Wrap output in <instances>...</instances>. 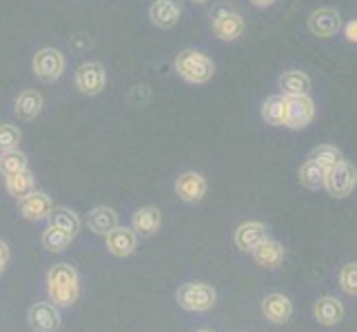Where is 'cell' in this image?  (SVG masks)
I'll list each match as a JSON object with an SVG mask.
<instances>
[{
	"label": "cell",
	"instance_id": "cell-1",
	"mask_svg": "<svg viewBox=\"0 0 357 332\" xmlns=\"http://www.w3.org/2000/svg\"><path fill=\"white\" fill-rule=\"evenodd\" d=\"M49 301L58 308H69L80 297V277L71 264H56L47 273Z\"/></svg>",
	"mask_w": 357,
	"mask_h": 332
},
{
	"label": "cell",
	"instance_id": "cell-2",
	"mask_svg": "<svg viewBox=\"0 0 357 332\" xmlns=\"http://www.w3.org/2000/svg\"><path fill=\"white\" fill-rule=\"evenodd\" d=\"M176 73L189 84H206L213 78L215 65L206 54L198 52V49H184L176 58Z\"/></svg>",
	"mask_w": 357,
	"mask_h": 332
},
{
	"label": "cell",
	"instance_id": "cell-3",
	"mask_svg": "<svg viewBox=\"0 0 357 332\" xmlns=\"http://www.w3.org/2000/svg\"><path fill=\"white\" fill-rule=\"evenodd\" d=\"M218 294L208 284H182L176 292V301L180 308L189 313H206L215 306Z\"/></svg>",
	"mask_w": 357,
	"mask_h": 332
},
{
	"label": "cell",
	"instance_id": "cell-4",
	"mask_svg": "<svg viewBox=\"0 0 357 332\" xmlns=\"http://www.w3.org/2000/svg\"><path fill=\"white\" fill-rule=\"evenodd\" d=\"M357 187V168L342 159L340 164H335L331 171H326V177H324V191L331 195V198H337L344 200L355 191Z\"/></svg>",
	"mask_w": 357,
	"mask_h": 332
},
{
	"label": "cell",
	"instance_id": "cell-5",
	"mask_svg": "<svg viewBox=\"0 0 357 332\" xmlns=\"http://www.w3.org/2000/svg\"><path fill=\"white\" fill-rule=\"evenodd\" d=\"M33 73L38 76L43 82H56L60 76L65 73V67H67V60L65 56L58 52L54 47H45L40 49L38 54L33 56Z\"/></svg>",
	"mask_w": 357,
	"mask_h": 332
},
{
	"label": "cell",
	"instance_id": "cell-6",
	"mask_svg": "<svg viewBox=\"0 0 357 332\" xmlns=\"http://www.w3.org/2000/svg\"><path fill=\"white\" fill-rule=\"evenodd\" d=\"M315 118V104L311 95H287V129H306Z\"/></svg>",
	"mask_w": 357,
	"mask_h": 332
},
{
	"label": "cell",
	"instance_id": "cell-7",
	"mask_svg": "<svg viewBox=\"0 0 357 332\" xmlns=\"http://www.w3.org/2000/svg\"><path fill=\"white\" fill-rule=\"evenodd\" d=\"M73 82H76V89L80 93L98 95V93H102L105 84H107V71L100 63H82L76 69Z\"/></svg>",
	"mask_w": 357,
	"mask_h": 332
},
{
	"label": "cell",
	"instance_id": "cell-8",
	"mask_svg": "<svg viewBox=\"0 0 357 332\" xmlns=\"http://www.w3.org/2000/svg\"><path fill=\"white\" fill-rule=\"evenodd\" d=\"M211 27H213V33L218 35L220 40L233 42V40H238L240 35L244 33V18L238 14V11L220 7L213 14Z\"/></svg>",
	"mask_w": 357,
	"mask_h": 332
},
{
	"label": "cell",
	"instance_id": "cell-9",
	"mask_svg": "<svg viewBox=\"0 0 357 332\" xmlns=\"http://www.w3.org/2000/svg\"><path fill=\"white\" fill-rule=\"evenodd\" d=\"M18 208H20V215L24 219H29V221H43L49 217V213H52V198H49L47 193L43 191H31L27 193L24 198L18 200Z\"/></svg>",
	"mask_w": 357,
	"mask_h": 332
},
{
	"label": "cell",
	"instance_id": "cell-10",
	"mask_svg": "<svg viewBox=\"0 0 357 332\" xmlns=\"http://www.w3.org/2000/svg\"><path fill=\"white\" fill-rule=\"evenodd\" d=\"M206 189H208L206 177L202 173H195V171H187V173H182L176 182L178 198L187 204L202 202L206 195Z\"/></svg>",
	"mask_w": 357,
	"mask_h": 332
},
{
	"label": "cell",
	"instance_id": "cell-11",
	"mask_svg": "<svg viewBox=\"0 0 357 332\" xmlns=\"http://www.w3.org/2000/svg\"><path fill=\"white\" fill-rule=\"evenodd\" d=\"M309 29L317 38H331L342 29V16L333 7H322L315 9L309 18Z\"/></svg>",
	"mask_w": 357,
	"mask_h": 332
},
{
	"label": "cell",
	"instance_id": "cell-12",
	"mask_svg": "<svg viewBox=\"0 0 357 332\" xmlns=\"http://www.w3.org/2000/svg\"><path fill=\"white\" fill-rule=\"evenodd\" d=\"M27 319L36 332H56L60 328V308L52 301H40L31 306Z\"/></svg>",
	"mask_w": 357,
	"mask_h": 332
},
{
	"label": "cell",
	"instance_id": "cell-13",
	"mask_svg": "<svg viewBox=\"0 0 357 332\" xmlns=\"http://www.w3.org/2000/svg\"><path fill=\"white\" fill-rule=\"evenodd\" d=\"M262 315L266 322L282 326L293 317V301L282 292H271L262 301Z\"/></svg>",
	"mask_w": 357,
	"mask_h": 332
},
{
	"label": "cell",
	"instance_id": "cell-14",
	"mask_svg": "<svg viewBox=\"0 0 357 332\" xmlns=\"http://www.w3.org/2000/svg\"><path fill=\"white\" fill-rule=\"evenodd\" d=\"M105 242H107V251L114 257H129L135 251V246H138V235H135L131 226L127 228L118 224L116 228L107 232Z\"/></svg>",
	"mask_w": 357,
	"mask_h": 332
},
{
	"label": "cell",
	"instance_id": "cell-15",
	"mask_svg": "<svg viewBox=\"0 0 357 332\" xmlns=\"http://www.w3.org/2000/svg\"><path fill=\"white\" fill-rule=\"evenodd\" d=\"M268 237V228L262 221H242V224L233 232V242L240 251L251 253L257 244H262Z\"/></svg>",
	"mask_w": 357,
	"mask_h": 332
},
{
	"label": "cell",
	"instance_id": "cell-16",
	"mask_svg": "<svg viewBox=\"0 0 357 332\" xmlns=\"http://www.w3.org/2000/svg\"><path fill=\"white\" fill-rule=\"evenodd\" d=\"M180 16H182L180 0H153L149 7V18L160 29H171L180 20Z\"/></svg>",
	"mask_w": 357,
	"mask_h": 332
},
{
	"label": "cell",
	"instance_id": "cell-17",
	"mask_svg": "<svg viewBox=\"0 0 357 332\" xmlns=\"http://www.w3.org/2000/svg\"><path fill=\"white\" fill-rule=\"evenodd\" d=\"M162 226V213L155 206H142L131 217V228L138 237H151Z\"/></svg>",
	"mask_w": 357,
	"mask_h": 332
},
{
	"label": "cell",
	"instance_id": "cell-18",
	"mask_svg": "<svg viewBox=\"0 0 357 332\" xmlns=\"http://www.w3.org/2000/svg\"><path fill=\"white\" fill-rule=\"evenodd\" d=\"M251 255H253L255 264L262 268H278V266H282V262H284V257H287L284 246L275 239H268V237L262 244H257L251 251Z\"/></svg>",
	"mask_w": 357,
	"mask_h": 332
},
{
	"label": "cell",
	"instance_id": "cell-19",
	"mask_svg": "<svg viewBox=\"0 0 357 332\" xmlns=\"http://www.w3.org/2000/svg\"><path fill=\"white\" fill-rule=\"evenodd\" d=\"M313 317L317 319V324H322V326H337L344 319V306L340 299L326 294V297H319L313 303Z\"/></svg>",
	"mask_w": 357,
	"mask_h": 332
},
{
	"label": "cell",
	"instance_id": "cell-20",
	"mask_svg": "<svg viewBox=\"0 0 357 332\" xmlns=\"http://www.w3.org/2000/svg\"><path fill=\"white\" fill-rule=\"evenodd\" d=\"M87 226L89 230H93L96 235H107L109 230L118 226V213L112 206H96L87 215Z\"/></svg>",
	"mask_w": 357,
	"mask_h": 332
},
{
	"label": "cell",
	"instance_id": "cell-21",
	"mask_svg": "<svg viewBox=\"0 0 357 332\" xmlns=\"http://www.w3.org/2000/svg\"><path fill=\"white\" fill-rule=\"evenodd\" d=\"M280 91L282 95H309L311 93V78L304 71L291 69L280 76Z\"/></svg>",
	"mask_w": 357,
	"mask_h": 332
},
{
	"label": "cell",
	"instance_id": "cell-22",
	"mask_svg": "<svg viewBox=\"0 0 357 332\" xmlns=\"http://www.w3.org/2000/svg\"><path fill=\"white\" fill-rule=\"evenodd\" d=\"M45 100L36 89H24L16 97V113L22 120H36L43 113Z\"/></svg>",
	"mask_w": 357,
	"mask_h": 332
},
{
	"label": "cell",
	"instance_id": "cell-23",
	"mask_svg": "<svg viewBox=\"0 0 357 332\" xmlns=\"http://www.w3.org/2000/svg\"><path fill=\"white\" fill-rule=\"evenodd\" d=\"M262 120L271 127H284L287 120V95H268L262 102Z\"/></svg>",
	"mask_w": 357,
	"mask_h": 332
},
{
	"label": "cell",
	"instance_id": "cell-24",
	"mask_svg": "<svg viewBox=\"0 0 357 332\" xmlns=\"http://www.w3.org/2000/svg\"><path fill=\"white\" fill-rule=\"evenodd\" d=\"M5 189H7V193L11 195V198H16V200L24 198V195L36 189V180L31 175V171L24 168V171H20V173L7 175L5 177Z\"/></svg>",
	"mask_w": 357,
	"mask_h": 332
},
{
	"label": "cell",
	"instance_id": "cell-25",
	"mask_svg": "<svg viewBox=\"0 0 357 332\" xmlns=\"http://www.w3.org/2000/svg\"><path fill=\"white\" fill-rule=\"evenodd\" d=\"M47 221L52 226H58V228H63V230H67V232H71L73 237L78 235L80 232V217L71 211V208H65V206H54L52 208V213H49V217H47Z\"/></svg>",
	"mask_w": 357,
	"mask_h": 332
},
{
	"label": "cell",
	"instance_id": "cell-26",
	"mask_svg": "<svg viewBox=\"0 0 357 332\" xmlns=\"http://www.w3.org/2000/svg\"><path fill=\"white\" fill-rule=\"evenodd\" d=\"M73 242V235L58 226H52L49 224L43 232V246L49 251V253H63L67 251Z\"/></svg>",
	"mask_w": 357,
	"mask_h": 332
},
{
	"label": "cell",
	"instance_id": "cell-27",
	"mask_svg": "<svg viewBox=\"0 0 357 332\" xmlns=\"http://www.w3.org/2000/svg\"><path fill=\"white\" fill-rule=\"evenodd\" d=\"M24 168H29V157L22 151L11 149V151L0 153V173H3V177L20 173V171H24Z\"/></svg>",
	"mask_w": 357,
	"mask_h": 332
},
{
	"label": "cell",
	"instance_id": "cell-28",
	"mask_svg": "<svg viewBox=\"0 0 357 332\" xmlns=\"http://www.w3.org/2000/svg\"><path fill=\"white\" fill-rule=\"evenodd\" d=\"M300 184L311 191L317 189H324V177H326V171L322 166H317L313 159H306V162L300 166Z\"/></svg>",
	"mask_w": 357,
	"mask_h": 332
},
{
	"label": "cell",
	"instance_id": "cell-29",
	"mask_svg": "<svg viewBox=\"0 0 357 332\" xmlns=\"http://www.w3.org/2000/svg\"><path fill=\"white\" fill-rule=\"evenodd\" d=\"M309 159H313V162L317 166H322L324 171H331L335 164H340L344 157H342V151L337 149V146H333V144H319V146H315V149L311 151Z\"/></svg>",
	"mask_w": 357,
	"mask_h": 332
},
{
	"label": "cell",
	"instance_id": "cell-30",
	"mask_svg": "<svg viewBox=\"0 0 357 332\" xmlns=\"http://www.w3.org/2000/svg\"><path fill=\"white\" fill-rule=\"evenodd\" d=\"M340 288L351 297L357 294V262H349L340 268Z\"/></svg>",
	"mask_w": 357,
	"mask_h": 332
},
{
	"label": "cell",
	"instance_id": "cell-31",
	"mask_svg": "<svg viewBox=\"0 0 357 332\" xmlns=\"http://www.w3.org/2000/svg\"><path fill=\"white\" fill-rule=\"evenodd\" d=\"M22 133L16 125H0V153L18 149Z\"/></svg>",
	"mask_w": 357,
	"mask_h": 332
},
{
	"label": "cell",
	"instance_id": "cell-32",
	"mask_svg": "<svg viewBox=\"0 0 357 332\" xmlns=\"http://www.w3.org/2000/svg\"><path fill=\"white\" fill-rule=\"evenodd\" d=\"M9 257H11V253H9L7 242H5V239H0V275L5 273V268H7V264H9Z\"/></svg>",
	"mask_w": 357,
	"mask_h": 332
},
{
	"label": "cell",
	"instance_id": "cell-33",
	"mask_svg": "<svg viewBox=\"0 0 357 332\" xmlns=\"http://www.w3.org/2000/svg\"><path fill=\"white\" fill-rule=\"evenodd\" d=\"M344 35H347L349 42H357V20L347 22V27H344Z\"/></svg>",
	"mask_w": 357,
	"mask_h": 332
},
{
	"label": "cell",
	"instance_id": "cell-34",
	"mask_svg": "<svg viewBox=\"0 0 357 332\" xmlns=\"http://www.w3.org/2000/svg\"><path fill=\"white\" fill-rule=\"evenodd\" d=\"M251 3H253L255 7H260V9H266V7H271V5H275V0H251Z\"/></svg>",
	"mask_w": 357,
	"mask_h": 332
},
{
	"label": "cell",
	"instance_id": "cell-35",
	"mask_svg": "<svg viewBox=\"0 0 357 332\" xmlns=\"http://www.w3.org/2000/svg\"><path fill=\"white\" fill-rule=\"evenodd\" d=\"M193 3H198V5H204V3H208V0H193Z\"/></svg>",
	"mask_w": 357,
	"mask_h": 332
},
{
	"label": "cell",
	"instance_id": "cell-36",
	"mask_svg": "<svg viewBox=\"0 0 357 332\" xmlns=\"http://www.w3.org/2000/svg\"><path fill=\"white\" fill-rule=\"evenodd\" d=\"M195 332H213V330H195Z\"/></svg>",
	"mask_w": 357,
	"mask_h": 332
}]
</instances>
